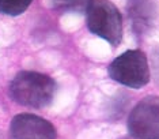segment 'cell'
<instances>
[{"label": "cell", "instance_id": "cell-1", "mask_svg": "<svg viewBox=\"0 0 159 139\" xmlns=\"http://www.w3.org/2000/svg\"><path fill=\"white\" fill-rule=\"evenodd\" d=\"M57 90L55 79L35 71H20L10 83V97L29 108H45L53 101Z\"/></svg>", "mask_w": 159, "mask_h": 139}, {"label": "cell", "instance_id": "cell-2", "mask_svg": "<svg viewBox=\"0 0 159 139\" xmlns=\"http://www.w3.org/2000/svg\"><path fill=\"white\" fill-rule=\"evenodd\" d=\"M87 27L93 34L117 46L122 38V17L109 0H93L87 8Z\"/></svg>", "mask_w": 159, "mask_h": 139}, {"label": "cell", "instance_id": "cell-3", "mask_svg": "<svg viewBox=\"0 0 159 139\" xmlns=\"http://www.w3.org/2000/svg\"><path fill=\"white\" fill-rule=\"evenodd\" d=\"M109 76L116 82L132 89H140L150 80V67L146 53L139 49L126 50L111 61Z\"/></svg>", "mask_w": 159, "mask_h": 139}, {"label": "cell", "instance_id": "cell-4", "mask_svg": "<svg viewBox=\"0 0 159 139\" xmlns=\"http://www.w3.org/2000/svg\"><path fill=\"white\" fill-rule=\"evenodd\" d=\"M128 131L135 139H159V97H144L131 111Z\"/></svg>", "mask_w": 159, "mask_h": 139}, {"label": "cell", "instance_id": "cell-5", "mask_svg": "<svg viewBox=\"0 0 159 139\" xmlns=\"http://www.w3.org/2000/svg\"><path fill=\"white\" fill-rule=\"evenodd\" d=\"M11 139H56V128L44 117L20 113L11 120Z\"/></svg>", "mask_w": 159, "mask_h": 139}, {"label": "cell", "instance_id": "cell-6", "mask_svg": "<svg viewBox=\"0 0 159 139\" xmlns=\"http://www.w3.org/2000/svg\"><path fill=\"white\" fill-rule=\"evenodd\" d=\"M91 3L93 0H50V6L60 12H83Z\"/></svg>", "mask_w": 159, "mask_h": 139}, {"label": "cell", "instance_id": "cell-7", "mask_svg": "<svg viewBox=\"0 0 159 139\" xmlns=\"http://www.w3.org/2000/svg\"><path fill=\"white\" fill-rule=\"evenodd\" d=\"M33 0H0V12L16 17L25 12Z\"/></svg>", "mask_w": 159, "mask_h": 139}, {"label": "cell", "instance_id": "cell-8", "mask_svg": "<svg viewBox=\"0 0 159 139\" xmlns=\"http://www.w3.org/2000/svg\"><path fill=\"white\" fill-rule=\"evenodd\" d=\"M120 139H135V138H129V137H124V138H120Z\"/></svg>", "mask_w": 159, "mask_h": 139}]
</instances>
